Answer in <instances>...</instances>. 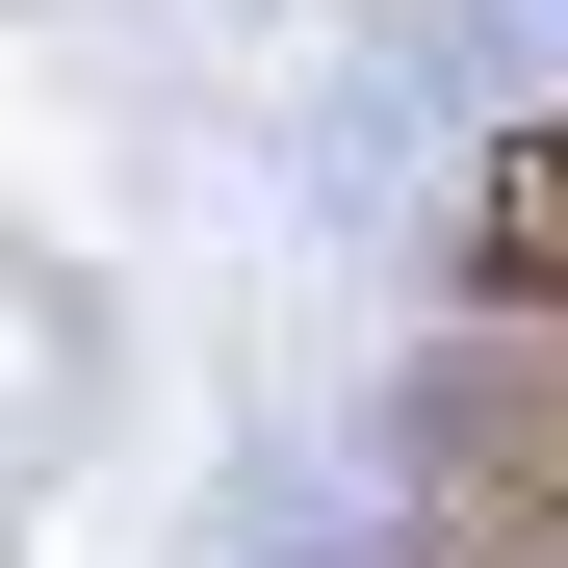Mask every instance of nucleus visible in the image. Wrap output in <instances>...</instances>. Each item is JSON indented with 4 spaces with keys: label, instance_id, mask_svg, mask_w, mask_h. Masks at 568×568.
I'll use <instances>...</instances> for the list:
<instances>
[{
    "label": "nucleus",
    "instance_id": "f257e3e1",
    "mask_svg": "<svg viewBox=\"0 0 568 568\" xmlns=\"http://www.w3.org/2000/svg\"><path fill=\"white\" fill-rule=\"evenodd\" d=\"M414 568H568V336H465L414 388Z\"/></svg>",
    "mask_w": 568,
    "mask_h": 568
},
{
    "label": "nucleus",
    "instance_id": "f03ea898",
    "mask_svg": "<svg viewBox=\"0 0 568 568\" xmlns=\"http://www.w3.org/2000/svg\"><path fill=\"white\" fill-rule=\"evenodd\" d=\"M465 311H517V336H568V104L465 155Z\"/></svg>",
    "mask_w": 568,
    "mask_h": 568
}]
</instances>
